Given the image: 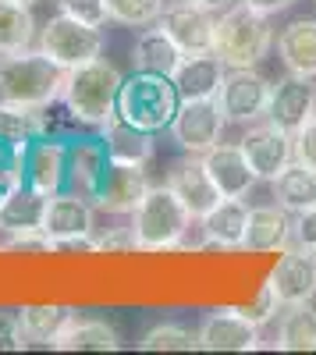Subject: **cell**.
<instances>
[{
    "label": "cell",
    "instance_id": "cell-1",
    "mask_svg": "<svg viewBox=\"0 0 316 355\" xmlns=\"http://www.w3.org/2000/svg\"><path fill=\"white\" fill-rule=\"evenodd\" d=\"M64 75L68 68L50 61L43 50L28 46L18 53H0V100L46 110L61 100Z\"/></svg>",
    "mask_w": 316,
    "mask_h": 355
},
{
    "label": "cell",
    "instance_id": "cell-2",
    "mask_svg": "<svg viewBox=\"0 0 316 355\" xmlns=\"http://www.w3.org/2000/svg\"><path fill=\"white\" fill-rule=\"evenodd\" d=\"M182 107V93L170 75H157V71H142L135 68L125 82H121V93H118V107L114 114L125 117L128 125L160 135L170 132V121Z\"/></svg>",
    "mask_w": 316,
    "mask_h": 355
},
{
    "label": "cell",
    "instance_id": "cell-3",
    "mask_svg": "<svg viewBox=\"0 0 316 355\" xmlns=\"http://www.w3.org/2000/svg\"><path fill=\"white\" fill-rule=\"evenodd\" d=\"M274 50V25L270 15L249 4H231L217 15L213 25V53L227 68H256Z\"/></svg>",
    "mask_w": 316,
    "mask_h": 355
},
{
    "label": "cell",
    "instance_id": "cell-4",
    "mask_svg": "<svg viewBox=\"0 0 316 355\" xmlns=\"http://www.w3.org/2000/svg\"><path fill=\"white\" fill-rule=\"evenodd\" d=\"M195 217L185 210V202L170 192V185H150L146 196L132 210V234L142 252H167L185 242Z\"/></svg>",
    "mask_w": 316,
    "mask_h": 355
},
{
    "label": "cell",
    "instance_id": "cell-5",
    "mask_svg": "<svg viewBox=\"0 0 316 355\" xmlns=\"http://www.w3.org/2000/svg\"><path fill=\"white\" fill-rule=\"evenodd\" d=\"M125 75L114 68L110 61L96 57L85 61L78 68H68L64 75V89H61V103L68 107V114L82 125H103L107 117L118 107V93H121Z\"/></svg>",
    "mask_w": 316,
    "mask_h": 355
},
{
    "label": "cell",
    "instance_id": "cell-6",
    "mask_svg": "<svg viewBox=\"0 0 316 355\" xmlns=\"http://www.w3.org/2000/svg\"><path fill=\"white\" fill-rule=\"evenodd\" d=\"M40 50L61 68H78L85 61H96L103 53V33L78 21V18H71V15H64V11H57L40 28Z\"/></svg>",
    "mask_w": 316,
    "mask_h": 355
},
{
    "label": "cell",
    "instance_id": "cell-7",
    "mask_svg": "<svg viewBox=\"0 0 316 355\" xmlns=\"http://www.w3.org/2000/svg\"><path fill=\"white\" fill-rule=\"evenodd\" d=\"M270 82L256 71V68H227L224 82L217 89V103L227 125H256L260 117H267L270 107Z\"/></svg>",
    "mask_w": 316,
    "mask_h": 355
},
{
    "label": "cell",
    "instance_id": "cell-8",
    "mask_svg": "<svg viewBox=\"0 0 316 355\" xmlns=\"http://www.w3.org/2000/svg\"><path fill=\"white\" fill-rule=\"evenodd\" d=\"M224 114H220V103L217 96L210 100H182L175 121H170V139H175L185 153L192 157H203L207 150L220 142L224 135Z\"/></svg>",
    "mask_w": 316,
    "mask_h": 355
},
{
    "label": "cell",
    "instance_id": "cell-9",
    "mask_svg": "<svg viewBox=\"0 0 316 355\" xmlns=\"http://www.w3.org/2000/svg\"><path fill=\"white\" fill-rule=\"evenodd\" d=\"M242 153L256 174V182H270L274 174H281L295 160V135L277 128L274 121H256L242 135Z\"/></svg>",
    "mask_w": 316,
    "mask_h": 355
},
{
    "label": "cell",
    "instance_id": "cell-10",
    "mask_svg": "<svg viewBox=\"0 0 316 355\" xmlns=\"http://www.w3.org/2000/svg\"><path fill=\"white\" fill-rule=\"evenodd\" d=\"M64 178H68V142L40 135L25 146V157H21L25 185L40 189L43 196H57V192H64Z\"/></svg>",
    "mask_w": 316,
    "mask_h": 355
},
{
    "label": "cell",
    "instance_id": "cell-11",
    "mask_svg": "<svg viewBox=\"0 0 316 355\" xmlns=\"http://www.w3.org/2000/svg\"><path fill=\"white\" fill-rule=\"evenodd\" d=\"M157 25L178 43L182 53H207V50H213L217 15L207 11V8H199L195 0H182V4L164 8V15H160Z\"/></svg>",
    "mask_w": 316,
    "mask_h": 355
},
{
    "label": "cell",
    "instance_id": "cell-12",
    "mask_svg": "<svg viewBox=\"0 0 316 355\" xmlns=\"http://www.w3.org/2000/svg\"><path fill=\"white\" fill-rule=\"evenodd\" d=\"M267 284L277 291L281 306H299V302H313L316 299V256L288 245L281 249V259L270 270Z\"/></svg>",
    "mask_w": 316,
    "mask_h": 355
},
{
    "label": "cell",
    "instance_id": "cell-13",
    "mask_svg": "<svg viewBox=\"0 0 316 355\" xmlns=\"http://www.w3.org/2000/svg\"><path fill=\"white\" fill-rule=\"evenodd\" d=\"M316 114V85L306 75H284L270 89V107H267V121H274L284 132H299L309 117Z\"/></svg>",
    "mask_w": 316,
    "mask_h": 355
},
{
    "label": "cell",
    "instance_id": "cell-14",
    "mask_svg": "<svg viewBox=\"0 0 316 355\" xmlns=\"http://www.w3.org/2000/svg\"><path fill=\"white\" fill-rule=\"evenodd\" d=\"M167 185H170V192L185 202V210L195 217V224L220 202V192H217L213 178L203 167V157H192L188 153L185 160H175V164H170V171H167Z\"/></svg>",
    "mask_w": 316,
    "mask_h": 355
},
{
    "label": "cell",
    "instance_id": "cell-15",
    "mask_svg": "<svg viewBox=\"0 0 316 355\" xmlns=\"http://www.w3.org/2000/svg\"><path fill=\"white\" fill-rule=\"evenodd\" d=\"M150 189V178L142 167H132V164H107V174L96 189V199L93 206L100 214H110V217H132V210L139 206V199L146 196Z\"/></svg>",
    "mask_w": 316,
    "mask_h": 355
},
{
    "label": "cell",
    "instance_id": "cell-16",
    "mask_svg": "<svg viewBox=\"0 0 316 355\" xmlns=\"http://www.w3.org/2000/svg\"><path fill=\"white\" fill-rule=\"evenodd\" d=\"M107 150H103V139L93 135H82L68 142V178H64V189L82 196V199H96V189L107 174Z\"/></svg>",
    "mask_w": 316,
    "mask_h": 355
},
{
    "label": "cell",
    "instance_id": "cell-17",
    "mask_svg": "<svg viewBox=\"0 0 316 355\" xmlns=\"http://www.w3.org/2000/svg\"><path fill=\"white\" fill-rule=\"evenodd\" d=\"M195 334H199V348L203 352H252L260 345V327L249 323L238 309L210 313Z\"/></svg>",
    "mask_w": 316,
    "mask_h": 355
},
{
    "label": "cell",
    "instance_id": "cell-18",
    "mask_svg": "<svg viewBox=\"0 0 316 355\" xmlns=\"http://www.w3.org/2000/svg\"><path fill=\"white\" fill-rule=\"evenodd\" d=\"M292 234H295V214H288L281 202L249 206V227H245L242 249H249V252H281V249L292 245Z\"/></svg>",
    "mask_w": 316,
    "mask_h": 355
},
{
    "label": "cell",
    "instance_id": "cell-19",
    "mask_svg": "<svg viewBox=\"0 0 316 355\" xmlns=\"http://www.w3.org/2000/svg\"><path fill=\"white\" fill-rule=\"evenodd\" d=\"M93 210H96V206L89 199H82V196L64 189V192L50 196L46 217H43V231L50 234L57 245L85 239V234H93Z\"/></svg>",
    "mask_w": 316,
    "mask_h": 355
},
{
    "label": "cell",
    "instance_id": "cell-20",
    "mask_svg": "<svg viewBox=\"0 0 316 355\" xmlns=\"http://www.w3.org/2000/svg\"><path fill=\"white\" fill-rule=\"evenodd\" d=\"M203 167L207 174L213 178V185L220 196L227 199H245L256 185V174L242 153V146H227V142H217L213 150L203 153Z\"/></svg>",
    "mask_w": 316,
    "mask_h": 355
},
{
    "label": "cell",
    "instance_id": "cell-21",
    "mask_svg": "<svg viewBox=\"0 0 316 355\" xmlns=\"http://www.w3.org/2000/svg\"><path fill=\"white\" fill-rule=\"evenodd\" d=\"M245 227H249V202L227 199V196H220V202L199 220L203 245H210V249H242Z\"/></svg>",
    "mask_w": 316,
    "mask_h": 355
},
{
    "label": "cell",
    "instance_id": "cell-22",
    "mask_svg": "<svg viewBox=\"0 0 316 355\" xmlns=\"http://www.w3.org/2000/svg\"><path fill=\"white\" fill-rule=\"evenodd\" d=\"M100 128H103L100 139H103V150H107L110 164L146 167V164L153 160V135H150V132L128 125L125 117H118V114H110Z\"/></svg>",
    "mask_w": 316,
    "mask_h": 355
},
{
    "label": "cell",
    "instance_id": "cell-23",
    "mask_svg": "<svg viewBox=\"0 0 316 355\" xmlns=\"http://www.w3.org/2000/svg\"><path fill=\"white\" fill-rule=\"evenodd\" d=\"M224 71H227V64L213 50H207V53H185L170 78H175L182 100H210V96H217Z\"/></svg>",
    "mask_w": 316,
    "mask_h": 355
},
{
    "label": "cell",
    "instance_id": "cell-24",
    "mask_svg": "<svg viewBox=\"0 0 316 355\" xmlns=\"http://www.w3.org/2000/svg\"><path fill=\"white\" fill-rule=\"evenodd\" d=\"M277 57L292 75L316 78V18H295L277 33Z\"/></svg>",
    "mask_w": 316,
    "mask_h": 355
},
{
    "label": "cell",
    "instance_id": "cell-25",
    "mask_svg": "<svg viewBox=\"0 0 316 355\" xmlns=\"http://www.w3.org/2000/svg\"><path fill=\"white\" fill-rule=\"evenodd\" d=\"M46 202L50 196H43L40 189L18 182L4 206H0V231L4 234H18V231H40L43 227V217H46Z\"/></svg>",
    "mask_w": 316,
    "mask_h": 355
},
{
    "label": "cell",
    "instance_id": "cell-26",
    "mask_svg": "<svg viewBox=\"0 0 316 355\" xmlns=\"http://www.w3.org/2000/svg\"><path fill=\"white\" fill-rule=\"evenodd\" d=\"M270 196L274 202H281L288 214H306L316 206V171H309L306 164L292 160L281 174L270 178Z\"/></svg>",
    "mask_w": 316,
    "mask_h": 355
},
{
    "label": "cell",
    "instance_id": "cell-27",
    "mask_svg": "<svg viewBox=\"0 0 316 355\" xmlns=\"http://www.w3.org/2000/svg\"><path fill=\"white\" fill-rule=\"evenodd\" d=\"M182 57H185V53L178 50V43L170 40L160 25H157V28H142V36H139L135 46H132L135 68L157 71V75H175V68L182 64Z\"/></svg>",
    "mask_w": 316,
    "mask_h": 355
},
{
    "label": "cell",
    "instance_id": "cell-28",
    "mask_svg": "<svg viewBox=\"0 0 316 355\" xmlns=\"http://www.w3.org/2000/svg\"><path fill=\"white\" fill-rule=\"evenodd\" d=\"M53 348H61V352H118L121 341H118V331H114L107 320L71 316V323L61 331V338L53 341Z\"/></svg>",
    "mask_w": 316,
    "mask_h": 355
},
{
    "label": "cell",
    "instance_id": "cell-29",
    "mask_svg": "<svg viewBox=\"0 0 316 355\" xmlns=\"http://www.w3.org/2000/svg\"><path fill=\"white\" fill-rule=\"evenodd\" d=\"M277 348L281 352H316V309L313 302L284 306L277 320Z\"/></svg>",
    "mask_w": 316,
    "mask_h": 355
},
{
    "label": "cell",
    "instance_id": "cell-30",
    "mask_svg": "<svg viewBox=\"0 0 316 355\" xmlns=\"http://www.w3.org/2000/svg\"><path fill=\"white\" fill-rule=\"evenodd\" d=\"M71 316H75V309H68V306H21L18 309L28 345H53L61 338V331L71 323Z\"/></svg>",
    "mask_w": 316,
    "mask_h": 355
},
{
    "label": "cell",
    "instance_id": "cell-31",
    "mask_svg": "<svg viewBox=\"0 0 316 355\" xmlns=\"http://www.w3.org/2000/svg\"><path fill=\"white\" fill-rule=\"evenodd\" d=\"M46 114L40 107H21L11 100H0V139L15 146H28L33 139L46 135Z\"/></svg>",
    "mask_w": 316,
    "mask_h": 355
},
{
    "label": "cell",
    "instance_id": "cell-32",
    "mask_svg": "<svg viewBox=\"0 0 316 355\" xmlns=\"http://www.w3.org/2000/svg\"><path fill=\"white\" fill-rule=\"evenodd\" d=\"M36 40V18L33 8L15 4V0H0V53H18L28 50Z\"/></svg>",
    "mask_w": 316,
    "mask_h": 355
},
{
    "label": "cell",
    "instance_id": "cell-33",
    "mask_svg": "<svg viewBox=\"0 0 316 355\" xmlns=\"http://www.w3.org/2000/svg\"><path fill=\"white\" fill-rule=\"evenodd\" d=\"M142 352H192L199 348V334L182 327V323H157L139 338Z\"/></svg>",
    "mask_w": 316,
    "mask_h": 355
},
{
    "label": "cell",
    "instance_id": "cell-34",
    "mask_svg": "<svg viewBox=\"0 0 316 355\" xmlns=\"http://www.w3.org/2000/svg\"><path fill=\"white\" fill-rule=\"evenodd\" d=\"M107 11L128 28H150L164 15V0H107Z\"/></svg>",
    "mask_w": 316,
    "mask_h": 355
},
{
    "label": "cell",
    "instance_id": "cell-35",
    "mask_svg": "<svg viewBox=\"0 0 316 355\" xmlns=\"http://www.w3.org/2000/svg\"><path fill=\"white\" fill-rule=\"evenodd\" d=\"M57 11H64L85 25H93V28H103L110 11H107V0H57Z\"/></svg>",
    "mask_w": 316,
    "mask_h": 355
},
{
    "label": "cell",
    "instance_id": "cell-36",
    "mask_svg": "<svg viewBox=\"0 0 316 355\" xmlns=\"http://www.w3.org/2000/svg\"><path fill=\"white\" fill-rule=\"evenodd\" d=\"M277 309H281V299H277V291L270 288V284H263L260 288V295H256L252 302H245L238 313L249 320V323H256V327H263V323H270V320H277Z\"/></svg>",
    "mask_w": 316,
    "mask_h": 355
},
{
    "label": "cell",
    "instance_id": "cell-37",
    "mask_svg": "<svg viewBox=\"0 0 316 355\" xmlns=\"http://www.w3.org/2000/svg\"><path fill=\"white\" fill-rule=\"evenodd\" d=\"M0 249H4V252H40V256H46V252H57V242L40 227V231H18V234H8V242L0 245Z\"/></svg>",
    "mask_w": 316,
    "mask_h": 355
},
{
    "label": "cell",
    "instance_id": "cell-38",
    "mask_svg": "<svg viewBox=\"0 0 316 355\" xmlns=\"http://www.w3.org/2000/svg\"><path fill=\"white\" fill-rule=\"evenodd\" d=\"M28 341H25V331H21V320H18V309H0V352H21Z\"/></svg>",
    "mask_w": 316,
    "mask_h": 355
},
{
    "label": "cell",
    "instance_id": "cell-39",
    "mask_svg": "<svg viewBox=\"0 0 316 355\" xmlns=\"http://www.w3.org/2000/svg\"><path fill=\"white\" fill-rule=\"evenodd\" d=\"M295 160L306 164L309 171H316V114L295 132Z\"/></svg>",
    "mask_w": 316,
    "mask_h": 355
},
{
    "label": "cell",
    "instance_id": "cell-40",
    "mask_svg": "<svg viewBox=\"0 0 316 355\" xmlns=\"http://www.w3.org/2000/svg\"><path fill=\"white\" fill-rule=\"evenodd\" d=\"M93 242H96V252H107V256H114V252H135L139 249L132 227H114V231L100 234V239H93Z\"/></svg>",
    "mask_w": 316,
    "mask_h": 355
},
{
    "label": "cell",
    "instance_id": "cell-41",
    "mask_svg": "<svg viewBox=\"0 0 316 355\" xmlns=\"http://www.w3.org/2000/svg\"><path fill=\"white\" fill-rule=\"evenodd\" d=\"M292 242L306 252L316 256V206L306 214H295V234H292Z\"/></svg>",
    "mask_w": 316,
    "mask_h": 355
},
{
    "label": "cell",
    "instance_id": "cell-42",
    "mask_svg": "<svg viewBox=\"0 0 316 355\" xmlns=\"http://www.w3.org/2000/svg\"><path fill=\"white\" fill-rule=\"evenodd\" d=\"M242 4L256 8V11H263V15H277V11H288L295 0H242Z\"/></svg>",
    "mask_w": 316,
    "mask_h": 355
},
{
    "label": "cell",
    "instance_id": "cell-43",
    "mask_svg": "<svg viewBox=\"0 0 316 355\" xmlns=\"http://www.w3.org/2000/svg\"><path fill=\"white\" fill-rule=\"evenodd\" d=\"M18 182H21V174H18V171H11V167H0V206H4L8 192H11Z\"/></svg>",
    "mask_w": 316,
    "mask_h": 355
},
{
    "label": "cell",
    "instance_id": "cell-44",
    "mask_svg": "<svg viewBox=\"0 0 316 355\" xmlns=\"http://www.w3.org/2000/svg\"><path fill=\"white\" fill-rule=\"evenodd\" d=\"M195 4H199V8H207V11H213V15H220L224 8H231L235 0H195Z\"/></svg>",
    "mask_w": 316,
    "mask_h": 355
},
{
    "label": "cell",
    "instance_id": "cell-45",
    "mask_svg": "<svg viewBox=\"0 0 316 355\" xmlns=\"http://www.w3.org/2000/svg\"><path fill=\"white\" fill-rule=\"evenodd\" d=\"M15 4H25V8H33V4H40V0H15Z\"/></svg>",
    "mask_w": 316,
    "mask_h": 355
}]
</instances>
